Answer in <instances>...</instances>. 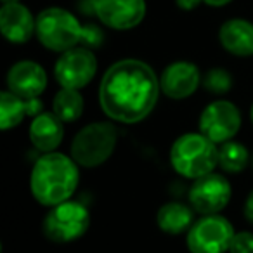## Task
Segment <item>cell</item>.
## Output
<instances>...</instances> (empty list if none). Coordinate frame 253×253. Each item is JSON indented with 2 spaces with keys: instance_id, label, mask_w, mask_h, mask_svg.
I'll use <instances>...</instances> for the list:
<instances>
[{
  "instance_id": "obj_16",
  "label": "cell",
  "mask_w": 253,
  "mask_h": 253,
  "mask_svg": "<svg viewBox=\"0 0 253 253\" xmlns=\"http://www.w3.org/2000/svg\"><path fill=\"white\" fill-rule=\"evenodd\" d=\"M218 42L232 56H253V23L243 18L227 19L218 30Z\"/></svg>"
},
{
  "instance_id": "obj_6",
  "label": "cell",
  "mask_w": 253,
  "mask_h": 253,
  "mask_svg": "<svg viewBox=\"0 0 253 253\" xmlns=\"http://www.w3.org/2000/svg\"><path fill=\"white\" fill-rule=\"evenodd\" d=\"M90 225V213L80 201H64L47 211L42 222L45 238L57 245H66L80 239Z\"/></svg>"
},
{
  "instance_id": "obj_19",
  "label": "cell",
  "mask_w": 253,
  "mask_h": 253,
  "mask_svg": "<svg viewBox=\"0 0 253 253\" xmlns=\"http://www.w3.org/2000/svg\"><path fill=\"white\" fill-rule=\"evenodd\" d=\"M85 108L84 95L77 88H63L54 95L52 101V111L63 120L64 123L77 122L82 116Z\"/></svg>"
},
{
  "instance_id": "obj_21",
  "label": "cell",
  "mask_w": 253,
  "mask_h": 253,
  "mask_svg": "<svg viewBox=\"0 0 253 253\" xmlns=\"http://www.w3.org/2000/svg\"><path fill=\"white\" fill-rule=\"evenodd\" d=\"M201 85H203L205 90L210 92V94L222 95V94H227L232 88V77L224 68H211V70H208L207 73L203 75Z\"/></svg>"
},
{
  "instance_id": "obj_9",
  "label": "cell",
  "mask_w": 253,
  "mask_h": 253,
  "mask_svg": "<svg viewBox=\"0 0 253 253\" xmlns=\"http://www.w3.org/2000/svg\"><path fill=\"white\" fill-rule=\"evenodd\" d=\"M97 73V57L92 49L84 45L73 47L59 56L54 66V77L63 88L87 87Z\"/></svg>"
},
{
  "instance_id": "obj_8",
  "label": "cell",
  "mask_w": 253,
  "mask_h": 253,
  "mask_svg": "<svg viewBox=\"0 0 253 253\" xmlns=\"http://www.w3.org/2000/svg\"><path fill=\"white\" fill-rule=\"evenodd\" d=\"M241 123L243 118L238 106L225 99H218L205 106L198 126L201 134L207 135L215 144H224L236 137L241 128Z\"/></svg>"
},
{
  "instance_id": "obj_17",
  "label": "cell",
  "mask_w": 253,
  "mask_h": 253,
  "mask_svg": "<svg viewBox=\"0 0 253 253\" xmlns=\"http://www.w3.org/2000/svg\"><path fill=\"white\" fill-rule=\"evenodd\" d=\"M42 102L39 97L23 99L12 94L11 90H4L0 94V128L4 132L18 126L26 116H37L42 113Z\"/></svg>"
},
{
  "instance_id": "obj_14",
  "label": "cell",
  "mask_w": 253,
  "mask_h": 253,
  "mask_svg": "<svg viewBox=\"0 0 253 253\" xmlns=\"http://www.w3.org/2000/svg\"><path fill=\"white\" fill-rule=\"evenodd\" d=\"M0 32L7 42L26 43L37 32V18L21 2L4 4L0 9Z\"/></svg>"
},
{
  "instance_id": "obj_2",
  "label": "cell",
  "mask_w": 253,
  "mask_h": 253,
  "mask_svg": "<svg viewBox=\"0 0 253 253\" xmlns=\"http://www.w3.org/2000/svg\"><path fill=\"white\" fill-rule=\"evenodd\" d=\"M78 163L64 153H45L35 162L30 175L32 194L43 207H56L71 200L80 182Z\"/></svg>"
},
{
  "instance_id": "obj_29",
  "label": "cell",
  "mask_w": 253,
  "mask_h": 253,
  "mask_svg": "<svg viewBox=\"0 0 253 253\" xmlns=\"http://www.w3.org/2000/svg\"><path fill=\"white\" fill-rule=\"evenodd\" d=\"M252 169H253V153H252Z\"/></svg>"
},
{
  "instance_id": "obj_24",
  "label": "cell",
  "mask_w": 253,
  "mask_h": 253,
  "mask_svg": "<svg viewBox=\"0 0 253 253\" xmlns=\"http://www.w3.org/2000/svg\"><path fill=\"white\" fill-rule=\"evenodd\" d=\"M243 215H245L246 222L253 225V189L248 193L245 201V207H243Z\"/></svg>"
},
{
  "instance_id": "obj_10",
  "label": "cell",
  "mask_w": 253,
  "mask_h": 253,
  "mask_svg": "<svg viewBox=\"0 0 253 253\" xmlns=\"http://www.w3.org/2000/svg\"><path fill=\"white\" fill-rule=\"evenodd\" d=\"M232 187L227 177L211 172L193 182L189 187V203L194 211L201 215H213L222 211L229 205Z\"/></svg>"
},
{
  "instance_id": "obj_22",
  "label": "cell",
  "mask_w": 253,
  "mask_h": 253,
  "mask_svg": "<svg viewBox=\"0 0 253 253\" xmlns=\"http://www.w3.org/2000/svg\"><path fill=\"white\" fill-rule=\"evenodd\" d=\"M229 253H253V232L239 231L234 234L229 246Z\"/></svg>"
},
{
  "instance_id": "obj_13",
  "label": "cell",
  "mask_w": 253,
  "mask_h": 253,
  "mask_svg": "<svg viewBox=\"0 0 253 253\" xmlns=\"http://www.w3.org/2000/svg\"><path fill=\"white\" fill-rule=\"evenodd\" d=\"M7 88L23 99L40 97L47 88L45 70L35 61H18L7 71Z\"/></svg>"
},
{
  "instance_id": "obj_23",
  "label": "cell",
  "mask_w": 253,
  "mask_h": 253,
  "mask_svg": "<svg viewBox=\"0 0 253 253\" xmlns=\"http://www.w3.org/2000/svg\"><path fill=\"white\" fill-rule=\"evenodd\" d=\"M102 40H104V33L101 28H97L95 25H84V35H82L80 45L95 49V47L102 45Z\"/></svg>"
},
{
  "instance_id": "obj_18",
  "label": "cell",
  "mask_w": 253,
  "mask_h": 253,
  "mask_svg": "<svg viewBox=\"0 0 253 253\" xmlns=\"http://www.w3.org/2000/svg\"><path fill=\"white\" fill-rule=\"evenodd\" d=\"M156 224L163 232L172 236L184 234L194 224V208L180 203V201H169L162 205L156 213Z\"/></svg>"
},
{
  "instance_id": "obj_25",
  "label": "cell",
  "mask_w": 253,
  "mask_h": 253,
  "mask_svg": "<svg viewBox=\"0 0 253 253\" xmlns=\"http://www.w3.org/2000/svg\"><path fill=\"white\" fill-rule=\"evenodd\" d=\"M200 4H203V0H175V5L182 11H193Z\"/></svg>"
},
{
  "instance_id": "obj_15",
  "label": "cell",
  "mask_w": 253,
  "mask_h": 253,
  "mask_svg": "<svg viewBox=\"0 0 253 253\" xmlns=\"http://www.w3.org/2000/svg\"><path fill=\"white\" fill-rule=\"evenodd\" d=\"M30 141L39 151L52 153L64 139V122L54 111H42L30 123Z\"/></svg>"
},
{
  "instance_id": "obj_27",
  "label": "cell",
  "mask_w": 253,
  "mask_h": 253,
  "mask_svg": "<svg viewBox=\"0 0 253 253\" xmlns=\"http://www.w3.org/2000/svg\"><path fill=\"white\" fill-rule=\"evenodd\" d=\"M14 2H19V0H2V4H14Z\"/></svg>"
},
{
  "instance_id": "obj_28",
  "label": "cell",
  "mask_w": 253,
  "mask_h": 253,
  "mask_svg": "<svg viewBox=\"0 0 253 253\" xmlns=\"http://www.w3.org/2000/svg\"><path fill=\"white\" fill-rule=\"evenodd\" d=\"M250 118H252V123H253V104H252V109H250Z\"/></svg>"
},
{
  "instance_id": "obj_4",
  "label": "cell",
  "mask_w": 253,
  "mask_h": 253,
  "mask_svg": "<svg viewBox=\"0 0 253 253\" xmlns=\"http://www.w3.org/2000/svg\"><path fill=\"white\" fill-rule=\"evenodd\" d=\"M84 25L77 16L63 7H47L37 16L35 37L52 52H66L82 43Z\"/></svg>"
},
{
  "instance_id": "obj_5",
  "label": "cell",
  "mask_w": 253,
  "mask_h": 253,
  "mask_svg": "<svg viewBox=\"0 0 253 253\" xmlns=\"http://www.w3.org/2000/svg\"><path fill=\"white\" fill-rule=\"evenodd\" d=\"M116 142H118V130L113 123H88L73 137L71 158L84 169H95L111 158Z\"/></svg>"
},
{
  "instance_id": "obj_12",
  "label": "cell",
  "mask_w": 253,
  "mask_h": 253,
  "mask_svg": "<svg viewBox=\"0 0 253 253\" xmlns=\"http://www.w3.org/2000/svg\"><path fill=\"white\" fill-rule=\"evenodd\" d=\"M200 68L189 61H173L163 70L160 77V88L162 94L173 101L187 99L198 90L201 85Z\"/></svg>"
},
{
  "instance_id": "obj_26",
  "label": "cell",
  "mask_w": 253,
  "mask_h": 253,
  "mask_svg": "<svg viewBox=\"0 0 253 253\" xmlns=\"http://www.w3.org/2000/svg\"><path fill=\"white\" fill-rule=\"evenodd\" d=\"M232 0H203V4L210 5V7H224V5L231 4Z\"/></svg>"
},
{
  "instance_id": "obj_20",
  "label": "cell",
  "mask_w": 253,
  "mask_h": 253,
  "mask_svg": "<svg viewBox=\"0 0 253 253\" xmlns=\"http://www.w3.org/2000/svg\"><path fill=\"white\" fill-rule=\"evenodd\" d=\"M252 162L246 146L236 141H227L218 148V169L225 173H241Z\"/></svg>"
},
{
  "instance_id": "obj_7",
  "label": "cell",
  "mask_w": 253,
  "mask_h": 253,
  "mask_svg": "<svg viewBox=\"0 0 253 253\" xmlns=\"http://www.w3.org/2000/svg\"><path fill=\"white\" fill-rule=\"evenodd\" d=\"M236 231L225 217L218 213L201 215L187 231V250L191 253H225Z\"/></svg>"
},
{
  "instance_id": "obj_3",
  "label": "cell",
  "mask_w": 253,
  "mask_h": 253,
  "mask_svg": "<svg viewBox=\"0 0 253 253\" xmlns=\"http://www.w3.org/2000/svg\"><path fill=\"white\" fill-rule=\"evenodd\" d=\"M170 165L179 175L196 180L218 167V144L201 132L182 134L170 148Z\"/></svg>"
},
{
  "instance_id": "obj_1",
  "label": "cell",
  "mask_w": 253,
  "mask_h": 253,
  "mask_svg": "<svg viewBox=\"0 0 253 253\" xmlns=\"http://www.w3.org/2000/svg\"><path fill=\"white\" fill-rule=\"evenodd\" d=\"M160 78L144 61L122 59L108 68L99 87L106 116L120 123H139L149 116L160 97Z\"/></svg>"
},
{
  "instance_id": "obj_11",
  "label": "cell",
  "mask_w": 253,
  "mask_h": 253,
  "mask_svg": "<svg viewBox=\"0 0 253 253\" xmlns=\"http://www.w3.org/2000/svg\"><path fill=\"white\" fill-rule=\"evenodd\" d=\"M146 0H97L95 16L104 26L125 32L139 26L146 18Z\"/></svg>"
}]
</instances>
